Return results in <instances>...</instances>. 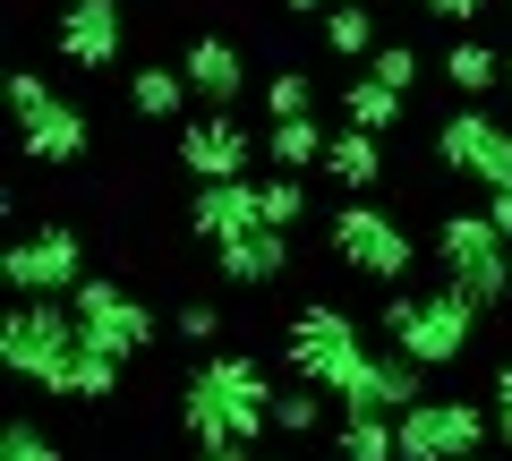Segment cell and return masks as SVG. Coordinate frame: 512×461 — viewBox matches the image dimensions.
I'll return each instance as SVG.
<instances>
[{"label": "cell", "mask_w": 512, "mask_h": 461, "mask_svg": "<svg viewBox=\"0 0 512 461\" xmlns=\"http://www.w3.org/2000/svg\"><path fill=\"white\" fill-rule=\"evenodd\" d=\"M77 351H86V325H77L69 291H9V308H0V368L18 385L60 402V376H69Z\"/></svg>", "instance_id": "1"}, {"label": "cell", "mask_w": 512, "mask_h": 461, "mask_svg": "<svg viewBox=\"0 0 512 461\" xmlns=\"http://www.w3.org/2000/svg\"><path fill=\"white\" fill-rule=\"evenodd\" d=\"M384 342H402L410 359H427V368H461L478 342V325H487V308H470V299L444 282V291H410V282H393L376 308Z\"/></svg>", "instance_id": "2"}, {"label": "cell", "mask_w": 512, "mask_h": 461, "mask_svg": "<svg viewBox=\"0 0 512 461\" xmlns=\"http://www.w3.org/2000/svg\"><path fill=\"white\" fill-rule=\"evenodd\" d=\"M282 368L299 376V385H325L333 402H342V385L367 368V333L350 308H333V299H308V308L282 325Z\"/></svg>", "instance_id": "3"}, {"label": "cell", "mask_w": 512, "mask_h": 461, "mask_svg": "<svg viewBox=\"0 0 512 461\" xmlns=\"http://www.w3.org/2000/svg\"><path fill=\"white\" fill-rule=\"evenodd\" d=\"M427 257H436V274L453 282L470 308H487V316H495V308L512 299V240L495 231L487 214H444Z\"/></svg>", "instance_id": "4"}, {"label": "cell", "mask_w": 512, "mask_h": 461, "mask_svg": "<svg viewBox=\"0 0 512 461\" xmlns=\"http://www.w3.org/2000/svg\"><path fill=\"white\" fill-rule=\"evenodd\" d=\"M325 248H333V265L342 274H359V282H410V265H419V248H410V231L384 205H367V197H342L325 214Z\"/></svg>", "instance_id": "5"}, {"label": "cell", "mask_w": 512, "mask_h": 461, "mask_svg": "<svg viewBox=\"0 0 512 461\" xmlns=\"http://www.w3.org/2000/svg\"><path fill=\"white\" fill-rule=\"evenodd\" d=\"M9 120H18V146H26L35 171H69V163H86V146H94L86 111H77L69 94H52V77H35V69L9 77Z\"/></svg>", "instance_id": "6"}, {"label": "cell", "mask_w": 512, "mask_h": 461, "mask_svg": "<svg viewBox=\"0 0 512 461\" xmlns=\"http://www.w3.org/2000/svg\"><path fill=\"white\" fill-rule=\"evenodd\" d=\"M402 436V461H461V453H487L495 444V402H461V393H427L393 419Z\"/></svg>", "instance_id": "7"}, {"label": "cell", "mask_w": 512, "mask_h": 461, "mask_svg": "<svg viewBox=\"0 0 512 461\" xmlns=\"http://www.w3.org/2000/svg\"><path fill=\"white\" fill-rule=\"evenodd\" d=\"M436 163L453 171V180H478V188H512V120L461 94V103L436 120Z\"/></svg>", "instance_id": "8"}, {"label": "cell", "mask_w": 512, "mask_h": 461, "mask_svg": "<svg viewBox=\"0 0 512 461\" xmlns=\"http://www.w3.org/2000/svg\"><path fill=\"white\" fill-rule=\"evenodd\" d=\"M0 282L9 291H77L86 282V240L69 222H35V231H18L0 248Z\"/></svg>", "instance_id": "9"}, {"label": "cell", "mask_w": 512, "mask_h": 461, "mask_svg": "<svg viewBox=\"0 0 512 461\" xmlns=\"http://www.w3.org/2000/svg\"><path fill=\"white\" fill-rule=\"evenodd\" d=\"M69 299H77V325H86L94 351H111V359H146L154 351V308H146V299H128L111 274H86Z\"/></svg>", "instance_id": "10"}, {"label": "cell", "mask_w": 512, "mask_h": 461, "mask_svg": "<svg viewBox=\"0 0 512 461\" xmlns=\"http://www.w3.org/2000/svg\"><path fill=\"white\" fill-rule=\"evenodd\" d=\"M256 154H265V129L231 120V103H205V111L180 120V163L197 171V180H248Z\"/></svg>", "instance_id": "11"}, {"label": "cell", "mask_w": 512, "mask_h": 461, "mask_svg": "<svg viewBox=\"0 0 512 461\" xmlns=\"http://www.w3.org/2000/svg\"><path fill=\"white\" fill-rule=\"evenodd\" d=\"M188 376L214 385V402L231 410L239 444H256L265 427H274V376H265V359H248V351H197V368H188Z\"/></svg>", "instance_id": "12"}, {"label": "cell", "mask_w": 512, "mask_h": 461, "mask_svg": "<svg viewBox=\"0 0 512 461\" xmlns=\"http://www.w3.org/2000/svg\"><path fill=\"white\" fill-rule=\"evenodd\" d=\"M427 359H410L402 342H384V351H367V368L342 385V410H376V419H402L410 402H427Z\"/></svg>", "instance_id": "13"}, {"label": "cell", "mask_w": 512, "mask_h": 461, "mask_svg": "<svg viewBox=\"0 0 512 461\" xmlns=\"http://www.w3.org/2000/svg\"><path fill=\"white\" fill-rule=\"evenodd\" d=\"M120 43H128V9H120V0H60L52 52L69 60V69H111Z\"/></svg>", "instance_id": "14"}, {"label": "cell", "mask_w": 512, "mask_h": 461, "mask_svg": "<svg viewBox=\"0 0 512 461\" xmlns=\"http://www.w3.org/2000/svg\"><path fill=\"white\" fill-rule=\"evenodd\" d=\"M188 231H197L205 248L265 231V197H256V180H197V197H188Z\"/></svg>", "instance_id": "15"}, {"label": "cell", "mask_w": 512, "mask_h": 461, "mask_svg": "<svg viewBox=\"0 0 512 461\" xmlns=\"http://www.w3.org/2000/svg\"><path fill=\"white\" fill-rule=\"evenodd\" d=\"M214 257V274L231 282V291H274L282 274H291V231H248V240H222V248H205Z\"/></svg>", "instance_id": "16"}, {"label": "cell", "mask_w": 512, "mask_h": 461, "mask_svg": "<svg viewBox=\"0 0 512 461\" xmlns=\"http://www.w3.org/2000/svg\"><path fill=\"white\" fill-rule=\"evenodd\" d=\"M188 103H197V86H188L180 60H146V69H128V120H146V129H180Z\"/></svg>", "instance_id": "17"}, {"label": "cell", "mask_w": 512, "mask_h": 461, "mask_svg": "<svg viewBox=\"0 0 512 461\" xmlns=\"http://www.w3.org/2000/svg\"><path fill=\"white\" fill-rule=\"evenodd\" d=\"M180 69H188V86H197V103H239V94H248V60H239L231 35L180 43Z\"/></svg>", "instance_id": "18"}, {"label": "cell", "mask_w": 512, "mask_h": 461, "mask_svg": "<svg viewBox=\"0 0 512 461\" xmlns=\"http://www.w3.org/2000/svg\"><path fill=\"white\" fill-rule=\"evenodd\" d=\"M325 180L342 188V197H367V188L384 180V137L376 129H333V146H325Z\"/></svg>", "instance_id": "19"}, {"label": "cell", "mask_w": 512, "mask_h": 461, "mask_svg": "<svg viewBox=\"0 0 512 461\" xmlns=\"http://www.w3.org/2000/svg\"><path fill=\"white\" fill-rule=\"evenodd\" d=\"M444 77H453V94L487 103V94L512 77V52H504V43H487V35H461V43H444Z\"/></svg>", "instance_id": "20"}, {"label": "cell", "mask_w": 512, "mask_h": 461, "mask_svg": "<svg viewBox=\"0 0 512 461\" xmlns=\"http://www.w3.org/2000/svg\"><path fill=\"white\" fill-rule=\"evenodd\" d=\"M342 120H350V129L393 137V129L410 120V94H402V86H384L376 69H367V77H342Z\"/></svg>", "instance_id": "21"}, {"label": "cell", "mask_w": 512, "mask_h": 461, "mask_svg": "<svg viewBox=\"0 0 512 461\" xmlns=\"http://www.w3.org/2000/svg\"><path fill=\"white\" fill-rule=\"evenodd\" d=\"M316 43H325V60H376V9L367 0H333L325 18H316Z\"/></svg>", "instance_id": "22"}, {"label": "cell", "mask_w": 512, "mask_h": 461, "mask_svg": "<svg viewBox=\"0 0 512 461\" xmlns=\"http://www.w3.org/2000/svg\"><path fill=\"white\" fill-rule=\"evenodd\" d=\"M325 146H333V129L316 120V111H299V120H265V154H274V171H325Z\"/></svg>", "instance_id": "23"}, {"label": "cell", "mask_w": 512, "mask_h": 461, "mask_svg": "<svg viewBox=\"0 0 512 461\" xmlns=\"http://www.w3.org/2000/svg\"><path fill=\"white\" fill-rule=\"evenodd\" d=\"M333 461H402V436L376 410H342L333 419Z\"/></svg>", "instance_id": "24"}, {"label": "cell", "mask_w": 512, "mask_h": 461, "mask_svg": "<svg viewBox=\"0 0 512 461\" xmlns=\"http://www.w3.org/2000/svg\"><path fill=\"white\" fill-rule=\"evenodd\" d=\"M120 368L128 359H111V351L86 342V351L69 359V376H60V402H111V393H120Z\"/></svg>", "instance_id": "25"}, {"label": "cell", "mask_w": 512, "mask_h": 461, "mask_svg": "<svg viewBox=\"0 0 512 461\" xmlns=\"http://www.w3.org/2000/svg\"><path fill=\"white\" fill-rule=\"evenodd\" d=\"M325 402H333V393L325 385H299V376L274 385V436H316V427H325Z\"/></svg>", "instance_id": "26"}, {"label": "cell", "mask_w": 512, "mask_h": 461, "mask_svg": "<svg viewBox=\"0 0 512 461\" xmlns=\"http://www.w3.org/2000/svg\"><path fill=\"white\" fill-rule=\"evenodd\" d=\"M256 197H265V222L274 231H299L308 222V171H274V180H256Z\"/></svg>", "instance_id": "27"}, {"label": "cell", "mask_w": 512, "mask_h": 461, "mask_svg": "<svg viewBox=\"0 0 512 461\" xmlns=\"http://www.w3.org/2000/svg\"><path fill=\"white\" fill-rule=\"evenodd\" d=\"M256 103H265V120H299V111H316V77L308 69H274L256 86Z\"/></svg>", "instance_id": "28"}, {"label": "cell", "mask_w": 512, "mask_h": 461, "mask_svg": "<svg viewBox=\"0 0 512 461\" xmlns=\"http://www.w3.org/2000/svg\"><path fill=\"white\" fill-rule=\"evenodd\" d=\"M222 325H231L222 299H180V308H171V333H180L188 351H222Z\"/></svg>", "instance_id": "29"}, {"label": "cell", "mask_w": 512, "mask_h": 461, "mask_svg": "<svg viewBox=\"0 0 512 461\" xmlns=\"http://www.w3.org/2000/svg\"><path fill=\"white\" fill-rule=\"evenodd\" d=\"M367 69H376L384 86H402V94H419L427 60H419V43H376V60H367Z\"/></svg>", "instance_id": "30"}, {"label": "cell", "mask_w": 512, "mask_h": 461, "mask_svg": "<svg viewBox=\"0 0 512 461\" xmlns=\"http://www.w3.org/2000/svg\"><path fill=\"white\" fill-rule=\"evenodd\" d=\"M0 461H69V453H60L35 419H9V427H0Z\"/></svg>", "instance_id": "31"}, {"label": "cell", "mask_w": 512, "mask_h": 461, "mask_svg": "<svg viewBox=\"0 0 512 461\" xmlns=\"http://www.w3.org/2000/svg\"><path fill=\"white\" fill-rule=\"evenodd\" d=\"M487 9H495V0H427V18H436V26H487Z\"/></svg>", "instance_id": "32"}, {"label": "cell", "mask_w": 512, "mask_h": 461, "mask_svg": "<svg viewBox=\"0 0 512 461\" xmlns=\"http://www.w3.org/2000/svg\"><path fill=\"white\" fill-rule=\"evenodd\" d=\"M487 222H495V231L512 240V188H487Z\"/></svg>", "instance_id": "33"}, {"label": "cell", "mask_w": 512, "mask_h": 461, "mask_svg": "<svg viewBox=\"0 0 512 461\" xmlns=\"http://www.w3.org/2000/svg\"><path fill=\"white\" fill-rule=\"evenodd\" d=\"M487 402H495V419H512V359L495 368V385H487Z\"/></svg>", "instance_id": "34"}, {"label": "cell", "mask_w": 512, "mask_h": 461, "mask_svg": "<svg viewBox=\"0 0 512 461\" xmlns=\"http://www.w3.org/2000/svg\"><path fill=\"white\" fill-rule=\"evenodd\" d=\"M197 461H248V444H197Z\"/></svg>", "instance_id": "35"}, {"label": "cell", "mask_w": 512, "mask_h": 461, "mask_svg": "<svg viewBox=\"0 0 512 461\" xmlns=\"http://www.w3.org/2000/svg\"><path fill=\"white\" fill-rule=\"evenodd\" d=\"M282 9H291V18H325L333 0H282Z\"/></svg>", "instance_id": "36"}, {"label": "cell", "mask_w": 512, "mask_h": 461, "mask_svg": "<svg viewBox=\"0 0 512 461\" xmlns=\"http://www.w3.org/2000/svg\"><path fill=\"white\" fill-rule=\"evenodd\" d=\"M461 461H487V453H461Z\"/></svg>", "instance_id": "37"}, {"label": "cell", "mask_w": 512, "mask_h": 461, "mask_svg": "<svg viewBox=\"0 0 512 461\" xmlns=\"http://www.w3.org/2000/svg\"><path fill=\"white\" fill-rule=\"evenodd\" d=\"M504 94H512V77H504Z\"/></svg>", "instance_id": "38"}, {"label": "cell", "mask_w": 512, "mask_h": 461, "mask_svg": "<svg viewBox=\"0 0 512 461\" xmlns=\"http://www.w3.org/2000/svg\"><path fill=\"white\" fill-rule=\"evenodd\" d=\"M504 9H512V0H504Z\"/></svg>", "instance_id": "39"}]
</instances>
